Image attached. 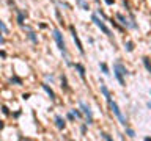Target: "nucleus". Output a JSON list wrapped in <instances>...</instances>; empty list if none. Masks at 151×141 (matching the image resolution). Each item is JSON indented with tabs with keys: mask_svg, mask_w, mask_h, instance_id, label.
Returning a JSON list of instances; mask_svg holds the SVG:
<instances>
[{
	"mask_svg": "<svg viewBox=\"0 0 151 141\" xmlns=\"http://www.w3.org/2000/svg\"><path fill=\"white\" fill-rule=\"evenodd\" d=\"M54 39H55V42H57V46H58L60 52L63 53V57H65V61H66V64H68V66H72V63H71V61L68 60V49H66V44H65L63 35H61V31H60L58 28H54Z\"/></svg>",
	"mask_w": 151,
	"mask_h": 141,
	"instance_id": "obj_1",
	"label": "nucleus"
},
{
	"mask_svg": "<svg viewBox=\"0 0 151 141\" xmlns=\"http://www.w3.org/2000/svg\"><path fill=\"white\" fill-rule=\"evenodd\" d=\"M107 104H109V107H110V110H112V113L118 118V121H120V124L121 126H128V118L121 113V110H120V107H118V104L117 102H113L112 99L110 100H107Z\"/></svg>",
	"mask_w": 151,
	"mask_h": 141,
	"instance_id": "obj_2",
	"label": "nucleus"
},
{
	"mask_svg": "<svg viewBox=\"0 0 151 141\" xmlns=\"http://www.w3.org/2000/svg\"><path fill=\"white\" fill-rule=\"evenodd\" d=\"M91 22H93V24H95V25H96V27H98L101 31H104V33H106L109 38H112V36H113V35H112V30H110V28H109V27L104 24V19H101V17H99L96 13L91 16Z\"/></svg>",
	"mask_w": 151,
	"mask_h": 141,
	"instance_id": "obj_3",
	"label": "nucleus"
},
{
	"mask_svg": "<svg viewBox=\"0 0 151 141\" xmlns=\"http://www.w3.org/2000/svg\"><path fill=\"white\" fill-rule=\"evenodd\" d=\"M79 107H80V110H82V113H84V116H85V119H87V124H88V126L93 124V111H91L90 105H87L84 100H80V102H79Z\"/></svg>",
	"mask_w": 151,
	"mask_h": 141,
	"instance_id": "obj_4",
	"label": "nucleus"
},
{
	"mask_svg": "<svg viewBox=\"0 0 151 141\" xmlns=\"http://www.w3.org/2000/svg\"><path fill=\"white\" fill-rule=\"evenodd\" d=\"M69 31H71V35H72V39H74L76 46H77V50L80 52V55H85V50H84V46H82V42H80V39H79V35H77V31H76L74 25H69Z\"/></svg>",
	"mask_w": 151,
	"mask_h": 141,
	"instance_id": "obj_5",
	"label": "nucleus"
},
{
	"mask_svg": "<svg viewBox=\"0 0 151 141\" xmlns=\"http://www.w3.org/2000/svg\"><path fill=\"white\" fill-rule=\"evenodd\" d=\"M117 19H118V20H120V24H121V25H124L126 28H132L131 20H128V17H124L121 13H117Z\"/></svg>",
	"mask_w": 151,
	"mask_h": 141,
	"instance_id": "obj_6",
	"label": "nucleus"
},
{
	"mask_svg": "<svg viewBox=\"0 0 151 141\" xmlns=\"http://www.w3.org/2000/svg\"><path fill=\"white\" fill-rule=\"evenodd\" d=\"M113 75H115V78L118 80V83L121 85V86H126V82H124V75L118 71V67H115L113 66Z\"/></svg>",
	"mask_w": 151,
	"mask_h": 141,
	"instance_id": "obj_7",
	"label": "nucleus"
},
{
	"mask_svg": "<svg viewBox=\"0 0 151 141\" xmlns=\"http://www.w3.org/2000/svg\"><path fill=\"white\" fill-rule=\"evenodd\" d=\"M72 66H74V67H76V71L79 72L80 78L85 82V67H84V64H80V63H72Z\"/></svg>",
	"mask_w": 151,
	"mask_h": 141,
	"instance_id": "obj_8",
	"label": "nucleus"
},
{
	"mask_svg": "<svg viewBox=\"0 0 151 141\" xmlns=\"http://www.w3.org/2000/svg\"><path fill=\"white\" fill-rule=\"evenodd\" d=\"M55 126H57V129H58V130H63V129L66 127V122H65V119H63L60 115H57V116H55Z\"/></svg>",
	"mask_w": 151,
	"mask_h": 141,
	"instance_id": "obj_9",
	"label": "nucleus"
},
{
	"mask_svg": "<svg viewBox=\"0 0 151 141\" xmlns=\"http://www.w3.org/2000/svg\"><path fill=\"white\" fill-rule=\"evenodd\" d=\"M41 86H43V89H44V91L47 93V96L50 97V100H55V93H54V89H52V88H50V86H49L47 83H43Z\"/></svg>",
	"mask_w": 151,
	"mask_h": 141,
	"instance_id": "obj_10",
	"label": "nucleus"
},
{
	"mask_svg": "<svg viewBox=\"0 0 151 141\" xmlns=\"http://www.w3.org/2000/svg\"><path fill=\"white\" fill-rule=\"evenodd\" d=\"M16 13H17V24L22 27V25H24V20H25V17H27V13H24V11H20V9H16Z\"/></svg>",
	"mask_w": 151,
	"mask_h": 141,
	"instance_id": "obj_11",
	"label": "nucleus"
},
{
	"mask_svg": "<svg viewBox=\"0 0 151 141\" xmlns=\"http://www.w3.org/2000/svg\"><path fill=\"white\" fill-rule=\"evenodd\" d=\"M101 93L104 94L106 100H110V99H112V96H110V91H109V88H107L104 83H101Z\"/></svg>",
	"mask_w": 151,
	"mask_h": 141,
	"instance_id": "obj_12",
	"label": "nucleus"
},
{
	"mask_svg": "<svg viewBox=\"0 0 151 141\" xmlns=\"http://www.w3.org/2000/svg\"><path fill=\"white\" fill-rule=\"evenodd\" d=\"M76 3H77L84 11H90V5H88V2H85V0H76Z\"/></svg>",
	"mask_w": 151,
	"mask_h": 141,
	"instance_id": "obj_13",
	"label": "nucleus"
},
{
	"mask_svg": "<svg viewBox=\"0 0 151 141\" xmlns=\"http://www.w3.org/2000/svg\"><path fill=\"white\" fill-rule=\"evenodd\" d=\"M27 38L33 42V44H38V36H36V33L35 31H32V30H28V35H27Z\"/></svg>",
	"mask_w": 151,
	"mask_h": 141,
	"instance_id": "obj_14",
	"label": "nucleus"
},
{
	"mask_svg": "<svg viewBox=\"0 0 151 141\" xmlns=\"http://www.w3.org/2000/svg\"><path fill=\"white\" fill-rule=\"evenodd\" d=\"M124 49H126V52H129V53L134 52V49H136V47H134V42H132V41H126V42H124Z\"/></svg>",
	"mask_w": 151,
	"mask_h": 141,
	"instance_id": "obj_15",
	"label": "nucleus"
},
{
	"mask_svg": "<svg viewBox=\"0 0 151 141\" xmlns=\"http://www.w3.org/2000/svg\"><path fill=\"white\" fill-rule=\"evenodd\" d=\"M61 88H63V91H69V85H68L66 75H61Z\"/></svg>",
	"mask_w": 151,
	"mask_h": 141,
	"instance_id": "obj_16",
	"label": "nucleus"
},
{
	"mask_svg": "<svg viewBox=\"0 0 151 141\" xmlns=\"http://www.w3.org/2000/svg\"><path fill=\"white\" fill-rule=\"evenodd\" d=\"M142 60H143V66H145V69L151 74V61H150V58H148V57H143Z\"/></svg>",
	"mask_w": 151,
	"mask_h": 141,
	"instance_id": "obj_17",
	"label": "nucleus"
},
{
	"mask_svg": "<svg viewBox=\"0 0 151 141\" xmlns=\"http://www.w3.org/2000/svg\"><path fill=\"white\" fill-rule=\"evenodd\" d=\"M99 69L102 71V74H106V75H110V71H109V66H107L106 63H99Z\"/></svg>",
	"mask_w": 151,
	"mask_h": 141,
	"instance_id": "obj_18",
	"label": "nucleus"
},
{
	"mask_svg": "<svg viewBox=\"0 0 151 141\" xmlns=\"http://www.w3.org/2000/svg\"><path fill=\"white\" fill-rule=\"evenodd\" d=\"M9 82H11V83H14V85H17V86H20V85H22V78H20V77H17V75H13Z\"/></svg>",
	"mask_w": 151,
	"mask_h": 141,
	"instance_id": "obj_19",
	"label": "nucleus"
},
{
	"mask_svg": "<svg viewBox=\"0 0 151 141\" xmlns=\"http://www.w3.org/2000/svg\"><path fill=\"white\" fill-rule=\"evenodd\" d=\"M71 111H72V115H74L76 118H79V119H80V118H84V113H82V110H79V108H74V110H71Z\"/></svg>",
	"mask_w": 151,
	"mask_h": 141,
	"instance_id": "obj_20",
	"label": "nucleus"
},
{
	"mask_svg": "<svg viewBox=\"0 0 151 141\" xmlns=\"http://www.w3.org/2000/svg\"><path fill=\"white\" fill-rule=\"evenodd\" d=\"M126 127V126H124ZM126 135L129 137V138H136V132L132 130V129H129V127H126Z\"/></svg>",
	"mask_w": 151,
	"mask_h": 141,
	"instance_id": "obj_21",
	"label": "nucleus"
},
{
	"mask_svg": "<svg viewBox=\"0 0 151 141\" xmlns=\"http://www.w3.org/2000/svg\"><path fill=\"white\" fill-rule=\"evenodd\" d=\"M96 14H98V16H99L101 19H104V20H107V19H109V17L106 16V13H104V11H101V8H99V9L96 11Z\"/></svg>",
	"mask_w": 151,
	"mask_h": 141,
	"instance_id": "obj_22",
	"label": "nucleus"
},
{
	"mask_svg": "<svg viewBox=\"0 0 151 141\" xmlns=\"http://www.w3.org/2000/svg\"><path fill=\"white\" fill-rule=\"evenodd\" d=\"M101 138H102V140H107V141H112V140H113V138H112L109 133H106V132H101Z\"/></svg>",
	"mask_w": 151,
	"mask_h": 141,
	"instance_id": "obj_23",
	"label": "nucleus"
},
{
	"mask_svg": "<svg viewBox=\"0 0 151 141\" xmlns=\"http://www.w3.org/2000/svg\"><path fill=\"white\" fill-rule=\"evenodd\" d=\"M55 14H57V19H58V20H60V22H58V24H60V25H63V24H65V22H63V17H61V14H60V9H57V11H55Z\"/></svg>",
	"mask_w": 151,
	"mask_h": 141,
	"instance_id": "obj_24",
	"label": "nucleus"
},
{
	"mask_svg": "<svg viewBox=\"0 0 151 141\" xmlns=\"http://www.w3.org/2000/svg\"><path fill=\"white\" fill-rule=\"evenodd\" d=\"M87 129H88V124H87V122H85V124H82V126H80V133H82V135H85V133H87Z\"/></svg>",
	"mask_w": 151,
	"mask_h": 141,
	"instance_id": "obj_25",
	"label": "nucleus"
},
{
	"mask_svg": "<svg viewBox=\"0 0 151 141\" xmlns=\"http://www.w3.org/2000/svg\"><path fill=\"white\" fill-rule=\"evenodd\" d=\"M58 5H60V6H63V8H66V9H69V8H71V5H68V3H65V2H61V0L58 2Z\"/></svg>",
	"mask_w": 151,
	"mask_h": 141,
	"instance_id": "obj_26",
	"label": "nucleus"
},
{
	"mask_svg": "<svg viewBox=\"0 0 151 141\" xmlns=\"http://www.w3.org/2000/svg\"><path fill=\"white\" fill-rule=\"evenodd\" d=\"M66 118H68V119H69V121H74V119H76V116H74V115H72V111H69V113H68V115H66Z\"/></svg>",
	"mask_w": 151,
	"mask_h": 141,
	"instance_id": "obj_27",
	"label": "nucleus"
},
{
	"mask_svg": "<svg viewBox=\"0 0 151 141\" xmlns=\"http://www.w3.org/2000/svg\"><path fill=\"white\" fill-rule=\"evenodd\" d=\"M110 24H112V25H113V27H115V28H118V30H123V28H121V27H120V25H118V24H117V22H115V20H113V19H112V20H110Z\"/></svg>",
	"mask_w": 151,
	"mask_h": 141,
	"instance_id": "obj_28",
	"label": "nucleus"
},
{
	"mask_svg": "<svg viewBox=\"0 0 151 141\" xmlns=\"http://www.w3.org/2000/svg\"><path fill=\"white\" fill-rule=\"evenodd\" d=\"M2 111H3L5 115H9V110H8V107H6V105H3V107H2Z\"/></svg>",
	"mask_w": 151,
	"mask_h": 141,
	"instance_id": "obj_29",
	"label": "nucleus"
},
{
	"mask_svg": "<svg viewBox=\"0 0 151 141\" xmlns=\"http://www.w3.org/2000/svg\"><path fill=\"white\" fill-rule=\"evenodd\" d=\"M104 2H106V3H107V5H109V6H112V5H113V3H115V0H104Z\"/></svg>",
	"mask_w": 151,
	"mask_h": 141,
	"instance_id": "obj_30",
	"label": "nucleus"
},
{
	"mask_svg": "<svg viewBox=\"0 0 151 141\" xmlns=\"http://www.w3.org/2000/svg\"><path fill=\"white\" fill-rule=\"evenodd\" d=\"M22 99H24V100H27V99H30V94H22Z\"/></svg>",
	"mask_w": 151,
	"mask_h": 141,
	"instance_id": "obj_31",
	"label": "nucleus"
},
{
	"mask_svg": "<svg viewBox=\"0 0 151 141\" xmlns=\"http://www.w3.org/2000/svg\"><path fill=\"white\" fill-rule=\"evenodd\" d=\"M0 57H2V58H6V52H3V50H0Z\"/></svg>",
	"mask_w": 151,
	"mask_h": 141,
	"instance_id": "obj_32",
	"label": "nucleus"
},
{
	"mask_svg": "<svg viewBox=\"0 0 151 141\" xmlns=\"http://www.w3.org/2000/svg\"><path fill=\"white\" fill-rule=\"evenodd\" d=\"M46 78L50 80V82H54V75H46Z\"/></svg>",
	"mask_w": 151,
	"mask_h": 141,
	"instance_id": "obj_33",
	"label": "nucleus"
},
{
	"mask_svg": "<svg viewBox=\"0 0 151 141\" xmlns=\"http://www.w3.org/2000/svg\"><path fill=\"white\" fill-rule=\"evenodd\" d=\"M3 127H5V122H3V121H0V130H2Z\"/></svg>",
	"mask_w": 151,
	"mask_h": 141,
	"instance_id": "obj_34",
	"label": "nucleus"
},
{
	"mask_svg": "<svg viewBox=\"0 0 151 141\" xmlns=\"http://www.w3.org/2000/svg\"><path fill=\"white\" fill-rule=\"evenodd\" d=\"M147 107H148V108L151 110V102H148V104H147Z\"/></svg>",
	"mask_w": 151,
	"mask_h": 141,
	"instance_id": "obj_35",
	"label": "nucleus"
},
{
	"mask_svg": "<svg viewBox=\"0 0 151 141\" xmlns=\"http://www.w3.org/2000/svg\"><path fill=\"white\" fill-rule=\"evenodd\" d=\"M150 96H151V89H150Z\"/></svg>",
	"mask_w": 151,
	"mask_h": 141,
	"instance_id": "obj_36",
	"label": "nucleus"
}]
</instances>
